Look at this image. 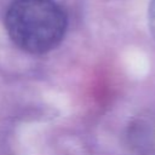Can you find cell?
Here are the masks:
<instances>
[{
  "label": "cell",
  "mask_w": 155,
  "mask_h": 155,
  "mask_svg": "<svg viewBox=\"0 0 155 155\" xmlns=\"http://www.w3.org/2000/svg\"><path fill=\"white\" fill-rule=\"evenodd\" d=\"M11 41L30 54H44L64 39L68 19L54 0H13L5 13Z\"/></svg>",
  "instance_id": "cell-1"
},
{
  "label": "cell",
  "mask_w": 155,
  "mask_h": 155,
  "mask_svg": "<svg viewBox=\"0 0 155 155\" xmlns=\"http://www.w3.org/2000/svg\"><path fill=\"white\" fill-rule=\"evenodd\" d=\"M148 21H149V29L151 31V35L155 39V0H150L149 2Z\"/></svg>",
  "instance_id": "cell-2"
}]
</instances>
